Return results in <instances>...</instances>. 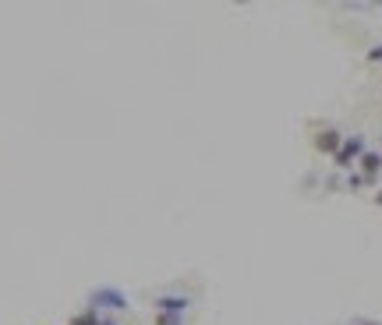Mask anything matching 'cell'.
<instances>
[{"mask_svg":"<svg viewBox=\"0 0 382 325\" xmlns=\"http://www.w3.org/2000/svg\"><path fill=\"white\" fill-rule=\"evenodd\" d=\"M368 64H382V43L368 50Z\"/></svg>","mask_w":382,"mask_h":325,"instance_id":"ba28073f","label":"cell"},{"mask_svg":"<svg viewBox=\"0 0 382 325\" xmlns=\"http://www.w3.org/2000/svg\"><path fill=\"white\" fill-rule=\"evenodd\" d=\"M99 325H117V322H113V318H103V322H99Z\"/></svg>","mask_w":382,"mask_h":325,"instance_id":"30bf717a","label":"cell"},{"mask_svg":"<svg viewBox=\"0 0 382 325\" xmlns=\"http://www.w3.org/2000/svg\"><path fill=\"white\" fill-rule=\"evenodd\" d=\"M358 166H361V181H365V184H372L375 177L382 173V152H365Z\"/></svg>","mask_w":382,"mask_h":325,"instance_id":"5b68a950","label":"cell"},{"mask_svg":"<svg viewBox=\"0 0 382 325\" xmlns=\"http://www.w3.org/2000/svg\"><path fill=\"white\" fill-rule=\"evenodd\" d=\"M191 301L184 297V293H163V297L156 301V311L160 315H188Z\"/></svg>","mask_w":382,"mask_h":325,"instance_id":"3957f363","label":"cell"},{"mask_svg":"<svg viewBox=\"0 0 382 325\" xmlns=\"http://www.w3.org/2000/svg\"><path fill=\"white\" fill-rule=\"evenodd\" d=\"M375 205H379V209H382V191H379V195H375Z\"/></svg>","mask_w":382,"mask_h":325,"instance_id":"9c48e42d","label":"cell"},{"mask_svg":"<svg viewBox=\"0 0 382 325\" xmlns=\"http://www.w3.org/2000/svg\"><path fill=\"white\" fill-rule=\"evenodd\" d=\"M156 325H184V315H156Z\"/></svg>","mask_w":382,"mask_h":325,"instance_id":"52a82bcc","label":"cell"},{"mask_svg":"<svg viewBox=\"0 0 382 325\" xmlns=\"http://www.w3.org/2000/svg\"><path fill=\"white\" fill-rule=\"evenodd\" d=\"M340 145H343V135H340L336 128H322V131L315 135V149L326 152V156H336Z\"/></svg>","mask_w":382,"mask_h":325,"instance_id":"277c9868","label":"cell"},{"mask_svg":"<svg viewBox=\"0 0 382 325\" xmlns=\"http://www.w3.org/2000/svg\"><path fill=\"white\" fill-rule=\"evenodd\" d=\"M379 145H382V135H379Z\"/></svg>","mask_w":382,"mask_h":325,"instance_id":"8fae6325","label":"cell"},{"mask_svg":"<svg viewBox=\"0 0 382 325\" xmlns=\"http://www.w3.org/2000/svg\"><path fill=\"white\" fill-rule=\"evenodd\" d=\"M71 325H99V311L85 308L82 315H75V318H71Z\"/></svg>","mask_w":382,"mask_h":325,"instance_id":"8992f818","label":"cell"},{"mask_svg":"<svg viewBox=\"0 0 382 325\" xmlns=\"http://www.w3.org/2000/svg\"><path fill=\"white\" fill-rule=\"evenodd\" d=\"M89 308L117 315V311H128V297H124V290H117V286H99L89 293Z\"/></svg>","mask_w":382,"mask_h":325,"instance_id":"6da1fadb","label":"cell"},{"mask_svg":"<svg viewBox=\"0 0 382 325\" xmlns=\"http://www.w3.org/2000/svg\"><path fill=\"white\" fill-rule=\"evenodd\" d=\"M365 152H368L365 135H350V138H343L340 152H336L333 159H336V166H340V170H354V163H361V156H365Z\"/></svg>","mask_w":382,"mask_h":325,"instance_id":"7a4b0ae2","label":"cell"}]
</instances>
